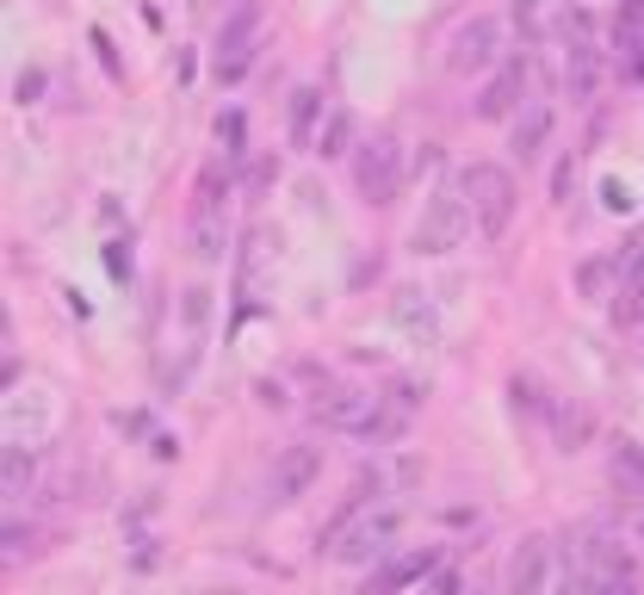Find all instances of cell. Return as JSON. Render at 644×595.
<instances>
[{
  "label": "cell",
  "instance_id": "cell-8",
  "mask_svg": "<svg viewBox=\"0 0 644 595\" xmlns=\"http://www.w3.org/2000/svg\"><path fill=\"white\" fill-rule=\"evenodd\" d=\"M366 416H372V397H360L353 385H316V397H310V422L316 428H341V435H353Z\"/></svg>",
  "mask_w": 644,
  "mask_h": 595
},
{
  "label": "cell",
  "instance_id": "cell-17",
  "mask_svg": "<svg viewBox=\"0 0 644 595\" xmlns=\"http://www.w3.org/2000/svg\"><path fill=\"white\" fill-rule=\"evenodd\" d=\"M316 118H323V94L316 87H298L292 94V106H285V131H292V143H310V131H316Z\"/></svg>",
  "mask_w": 644,
  "mask_h": 595
},
{
  "label": "cell",
  "instance_id": "cell-27",
  "mask_svg": "<svg viewBox=\"0 0 644 595\" xmlns=\"http://www.w3.org/2000/svg\"><path fill=\"white\" fill-rule=\"evenodd\" d=\"M620 267H626V285H644V236H632L620 249Z\"/></svg>",
  "mask_w": 644,
  "mask_h": 595
},
{
  "label": "cell",
  "instance_id": "cell-2",
  "mask_svg": "<svg viewBox=\"0 0 644 595\" xmlns=\"http://www.w3.org/2000/svg\"><path fill=\"white\" fill-rule=\"evenodd\" d=\"M458 192L472 199V211H477V230L484 236H503L508 230V218H515V174L508 168H496V161H472V168L458 174Z\"/></svg>",
  "mask_w": 644,
  "mask_h": 595
},
{
  "label": "cell",
  "instance_id": "cell-21",
  "mask_svg": "<svg viewBox=\"0 0 644 595\" xmlns=\"http://www.w3.org/2000/svg\"><path fill=\"white\" fill-rule=\"evenodd\" d=\"M347 143H353V118H347V112H335L329 125H323V137H316V156H323V161H341Z\"/></svg>",
  "mask_w": 644,
  "mask_h": 595
},
{
  "label": "cell",
  "instance_id": "cell-31",
  "mask_svg": "<svg viewBox=\"0 0 644 595\" xmlns=\"http://www.w3.org/2000/svg\"><path fill=\"white\" fill-rule=\"evenodd\" d=\"M397 397H403V409H409L415 397H422V385H415V378H391V404H397Z\"/></svg>",
  "mask_w": 644,
  "mask_h": 595
},
{
  "label": "cell",
  "instance_id": "cell-28",
  "mask_svg": "<svg viewBox=\"0 0 644 595\" xmlns=\"http://www.w3.org/2000/svg\"><path fill=\"white\" fill-rule=\"evenodd\" d=\"M570 187H577V161L558 156V168H551V199H570Z\"/></svg>",
  "mask_w": 644,
  "mask_h": 595
},
{
  "label": "cell",
  "instance_id": "cell-24",
  "mask_svg": "<svg viewBox=\"0 0 644 595\" xmlns=\"http://www.w3.org/2000/svg\"><path fill=\"white\" fill-rule=\"evenodd\" d=\"M403 428H409V416H403V409H391V416H366L353 435H360V440H397Z\"/></svg>",
  "mask_w": 644,
  "mask_h": 595
},
{
  "label": "cell",
  "instance_id": "cell-11",
  "mask_svg": "<svg viewBox=\"0 0 644 595\" xmlns=\"http://www.w3.org/2000/svg\"><path fill=\"white\" fill-rule=\"evenodd\" d=\"M391 323L397 330H409L415 342H441V316H434L427 292H415V285H403V292L391 298Z\"/></svg>",
  "mask_w": 644,
  "mask_h": 595
},
{
  "label": "cell",
  "instance_id": "cell-30",
  "mask_svg": "<svg viewBox=\"0 0 644 595\" xmlns=\"http://www.w3.org/2000/svg\"><path fill=\"white\" fill-rule=\"evenodd\" d=\"M626 81H638V87H644V32L626 44Z\"/></svg>",
  "mask_w": 644,
  "mask_h": 595
},
{
  "label": "cell",
  "instance_id": "cell-10",
  "mask_svg": "<svg viewBox=\"0 0 644 595\" xmlns=\"http://www.w3.org/2000/svg\"><path fill=\"white\" fill-rule=\"evenodd\" d=\"M601 81H608V56H601L595 44H570V56H564V87H570V100H577V106H589V100L601 94Z\"/></svg>",
  "mask_w": 644,
  "mask_h": 595
},
{
  "label": "cell",
  "instance_id": "cell-16",
  "mask_svg": "<svg viewBox=\"0 0 644 595\" xmlns=\"http://www.w3.org/2000/svg\"><path fill=\"white\" fill-rule=\"evenodd\" d=\"M608 471L620 490H638L644 497V447H632V440H613L608 447Z\"/></svg>",
  "mask_w": 644,
  "mask_h": 595
},
{
  "label": "cell",
  "instance_id": "cell-33",
  "mask_svg": "<svg viewBox=\"0 0 644 595\" xmlns=\"http://www.w3.org/2000/svg\"><path fill=\"white\" fill-rule=\"evenodd\" d=\"M601 199H608V211H626V187H620V180H608V187H601Z\"/></svg>",
  "mask_w": 644,
  "mask_h": 595
},
{
  "label": "cell",
  "instance_id": "cell-18",
  "mask_svg": "<svg viewBox=\"0 0 644 595\" xmlns=\"http://www.w3.org/2000/svg\"><path fill=\"white\" fill-rule=\"evenodd\" d=\"M254 32H261V0H249V7L230 13V25L218 32V50H223V56H236L242 44H254Z\"/></svg>",
  "mask_w": 644,
  "mask_h": 595
},
{
  "label": "cell",
  "instance_id": "cell-22",
  "mask_svg": "<svg viewBox=\"0 0 644 595\" xmlns=\"http://www.w3.org/2000/svg\"><path fill=\"white\" fill-rule=\"evenodd\" d=\"M192 205H199V218H218V205H223V168H204V174H199Z\"/></svg>",
  "mask_w": 644,
  "mask_h": 595
},
{
  "label": "cell",
  "instance_id": "cell-9",
  "mask_svg": "<svg viewBox=\"0 0 644 595\" xmlns=\"http://www.w3.org/2000/svg\"><path fill=\"white\" fill-rule=\"evenodd\" d=\"M316 471H323V453H316V447H285V453H279V466H273L267 497H273V502L304 497V490L316 484Z\"/></svg>",
  "mask_w": 644,
  "mask_h": 595
},
{
  "label": "cell",
  "instance_id": "cell-20",
  "mask_svg": "<svg viewBox=\"0 0 644 595\" xmlns=\"http://www.w3.org/2000/svg\"><path fill=\"white\" fill-rule=\"evenodd\" d=\"M613 273H620V254H613V261H582L577 267V292L582 298H608L613 292Z\"/></svg>",
  "mask_w": 644,
  "mask_h": 595
},
{
  "label": "cell",
  "instance_id": "cell-3",
  "mask_svg": "<svg viewBox=\"0 0 644 595\" xmlns=\"http://www.w3.org/2000/svg\"><path fill=\"white\" fill-rule=\"evenodd\" d=\"M465 230H472V199H465L458 187H434L422 223H415V236H409V249L415 254H446V249L465 242Z\"/></svg>",
  "mask_w": 644,
  "mask_h": 595
},
{
  "label": "cell",
  "instance_id": "cell-13",
  "mask_svg": "<svg viewBox=\"0 0 644 595\" xmlns=\"http://www.w3.org/2000/svg\"><path fill=\"white\" fill-rule=\"evenodd\" d=\"M551 38H564V44H595V13H589L582 0H558V13H551Z\"/></svg>",
  "mask_w": 644,
  "mask_h": 595
},
{
  "label": "cell",
  "instance_id": "cell-25",
  "mask_svg": "<svg viewBox=\"0 0 644 595\" xmlns=\"http://www.w3.org/2000/svg\"><path fill=\"white\" fill-rule=\"evenodd\" d=\"M218 143L242 161V149H249V118H242V112H223V118H218Z\"/></svg>",
  "mask_w": 644,
  "mask_h": 595
},
{
  "label": "cell",
  "instance_id": "cell-19",
  "mask_svg": "<svg viewBox=\"0 0 644 595\" xmlns=\"http://www.w3.org/2000/svg\"><path fill=\"white\" fill-rule=\"evenodd\" d=\"M422 577H434V552H409V559L384 564L372 583H378V589H403V583H422Z\"/></svg>",
  "mask_w": 644,
  "mask_h": 595
},
{
  "label": "cell",
  "instance_id": "cell-35",
  "mask_svg": "<svg viewBox=\"0 0 644 595\" xmlns=\"http://www.w3.org/2000/svg\"><path fill=\"white\" fill-rule=\"evenodd\" d=\"M434 589L453 595V589H458V571H441V564H434Z\"/></svg>",
  "mask_w": 644,
  "mask_h": 595
},
{
  "label": "cell",
  "instance_id": "cell-1",
  "mask_svg": "<svg viewBox=\"0 0 644 595\" xmlns=\"http://www.w3.org/2000/svg\"><path fill=\"white\" fill-rule=\"evenodd\" d=\"M397 533H403V509H397V502H378V497H360V490H353L347 515L329 528V559L366 564V559H378V552L391 546Z\"/></svg>",
  "mask_w": 644,
  "mask_h": 595
},
{
  "label": "cell",
  "instance_id": "cell-36",
  "mask_svg": "<svg viewBox=\"0 0 644 595\" xmlns=\"http://www.w3.org/2000/svg\"><path fill=\"white\" fill-rule=\"evenodd\" d=\"M638 540H644V521H638Z\"/></svg>",
  "mask_w": 644,
  "mask_h": 595
},
{
  "label": "cell",
  "instance_id": "cell-34",
  "mask_svg": "<svg viewBox=\"0 0 644 595\" xmlns=\"http://www.w3.org/2000/svg\"><path fill=\"white\" fill-rule=\"evenodd\" d=\"M94 50H99V63H106L112 75H125V69H118V56H112V38L106 32H94Z\"/></svg>",
  "mask_w": 644,
  "mask_h": 595
},
{
  "label": "cell",
  "instance_id": "cell-29",
  "mask_svg": "<svg viewBox=\"0 0 644 595\" xmlns=\"http://www.w3.org/2000/svg\"><path fill=\"white\" fill-rule=\"evenodd\" d=\"M273 174H279V161H273V156H261V161H254V168H249V199H254V192H267V187H273Z\"/></svg>",
  "mask_w": 644,
  "mask_h": 595
},
{
  "label": "cell",
  "instance_id": "cell-12",
  "mask_svg": "<svg viewBox=\"0 0 644 595\" xmlns=\"http://www.w3.org/2000/svg\"><path fill=\"white\" fill-rule=\"evenodd\" d=\"M551 143V112L546 106H527L515 118V137H508V149H515V161H539Z\"/></svg>",
  "mask_w": 644,
  "mask_h": 595
},
{
  "label": "cell",
  "instance_id": "cell-5",
  "mask_svg": "<svg viewBox=\"0 0 644 595\" xmlns=\"http://www.w3.org/2000/svg\"><path fill=\"white\" fill-rule=\"evenodd\" d=\"M503 44H508V25L503 19H465V25H458L453 32V56H446V69H453V75H484V69H496L503 63Z\"/></svg>",
  "mask_w": 644,
  "mask_h": 595
},
{
  "label": "cell",
  "instance_id": "cell-7",
  "mask_svg": "<svg viewBox=\"0 0 644 595\" xmlns=\"http://www.w3.org/2000/svg\"><path fill=\"white\" fill-rule=\"evenodd\" d=\"M558 540L551 533H534V540H520L515 546V564H508V589H520V595H534V589H546L551 577H558Z\"/></svg>",
  "mask_w": 644,
  "mask_h": 595
},
{
  "label": "cell",
  "instance_id": "cell-14",
  "mask_svg": "<svg viewBox=\"0 0 644 595\" xmlns=\"http://www.w3.org/2000/svg\"><path fill=\"white\" fill-rule=\"evenodd\" d=\"M32 471H38V453H32V447H7V459H0V497L19 502L25 490H32Z\"/></svg>",
  "mask_w": 644,
  "mask_h": 595
},
{
  "label": "cell",
  "instance_id": "cell-26",
  "mask_svg": "<svg viewBox=\"0 0 644 595\" xmlns=\"http://www.w3.org/2000/svg\"><path fill=\"white\" fill-rule=\"evenodd\" d=\"M613 316H620V330H638L644 323V285H626L620 304H613Z\"/></svg>",
  "mask_w": 644,
  "mask_h": 595
},
{
  "label": "cell",
  "instance_id": "cell-6",
  "mask_svg": "<svg viewBox=\"0 0 644 595\" xmlns=\"http://www.w3.org/2000/svg\"><path fill=\"white\" fill-rule=\"evenodd\" d=\"M520 81H527V56H503V63H496V75L477 87L472 112L484 118V125H496V118H515V112H520Z\"/></svg>",
  "mask_w": 644,
  "mask_h": 595
},
{
  "label": "cell",
  "instance_id": "cell-32",
  "mask_svg": "<svg viewBox=\"0 0 644 595\" xmlns=\"http://www.w3.org/2000/svg\"><path fill=\"white\" fill-rule=\"evenodd\" d=\"M38 94H44V75H38V69H32V75H19V100H25V106H32Z\"/></svg>",
  "mask_w": 644,
  "mask_h": 595
},
{
  "label": "cell",
  "instance_id": "cell-4",
  "mask_svg": "<svg viewBox=\"0 0 644 595\" xmlns=\"http://www.w3.org/2000/svg\"><path fill=\"white\" fill-rule=\"evenodd\" d=\"M353 187H360L366 205H391L397 187H403V143L391 131H378L353 149Z\"/></svg>",
  "mask_w": 644,
  "mask_h": 595
},
{
  "label": "cell",
  "instance_id": "cell-23",
  "mask_svg": "<svg viewBox=\"0 0 644 595\" xmlns=\"http://www.w3.org/2000/svg\"><path fill=\"white\" fill-rule=\"evenodd\" d=\"M644 32V0H620V19H613V44L626 50Z\"/></svg>",
  "mask_w": 644,
  "mask_h": 595
},
{
  "label": "cell",
  "instance_id": "cell-15",
  "mask_svg": "<svg viewBox=\"0 0 644 595\" xmlns=\"http://www.w3.org/2000/svg\"><path fill=\"white\" fill-rule=\"evenodd\" d=\"M551 13H558L551 0H508V25H515L527 44H539V38L551 32Z\"/></svg>",
  "mask_w": 644,
  "mask_h": 595
}]
</instances>
